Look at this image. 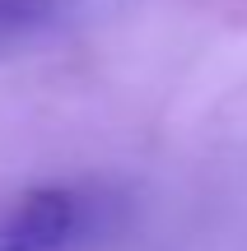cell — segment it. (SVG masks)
Returning <instances> with one entry per match:
<instances>
[{"instance_id": "obj_2", "label": "cell", "mask_w": 247, "mask_h": 251, "mask_svg": "<svg viewBox=\"0 0 247 251\" xmlns=\"http://www.w3.org/2000/svg\"><path fill=\"white\" fill-rule=\"evenodd\" d=\"M52 9H56V0H0V37L42 28L52 19Z\"/></svg>"}, {"instance_id": "obj_1", "label": "cell", "mask_w": 247, "mask_h": 251, "mask_svg": "<svg viewBox=\"0 0 247 251\" xmlns=\"http://www.w3.org/2000/svg\"><path fill=\"white\" fill-rule=\"evenodd\" d=\"M89 200L75 186H37L0 219V251H70L84 233Z\"/></svg>"}]
</instances>
